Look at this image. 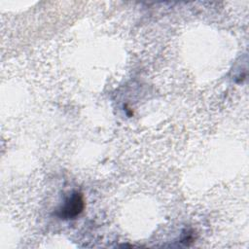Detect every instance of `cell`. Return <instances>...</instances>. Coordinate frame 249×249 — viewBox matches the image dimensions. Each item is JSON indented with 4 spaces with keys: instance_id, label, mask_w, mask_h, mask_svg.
<instances>
[{
    "instance_id": "1",
    "label": "cell",
    "mask_w": 249,
    "mask_h": 249,
    "mask_svg": "<svg viewBox=\"0 0 249 249\" xmlns=\"http://www.w3.org/2000/svg\"><path fill=\"white\" fill-rule=\"evenodd\" d=\"M83 208L84 200L82 195L80 193H73L60 208L57 215L61 219H74L83 211Z\"/></svg>"
}]
</instances>
